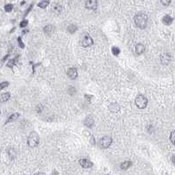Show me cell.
I'll return each instance as SVG.
<instances>
[{"label": "cell", "instance_id": "obj_22", "mask_svg": "<svg viewBox=\"0 0 175 175\" xmlns=\"http://www.w3.org/2000/svg\"><path fill=\"white\" fill-rule=\"evenodd\" d=\"M170 140L171 143L175 146V130L172 132L170 134Z\"/></svg>", "mask_w": 175, "mask_h": 175}, {"label": "cell", "instance_id": "obj_7", "mask_svg": "<svg viewBox=\"0 0 175 175\" xmlns=\"http://www.w3.org/2000/svg\"><path fill=\"white\" fill-rule=\"evenodd\" d=\"M67 75L72 80L76 79L77 78L78 74L77 72V70L76 68L71 67L67 71Z\"/></svg>", "mask_w": 175, "mask_h": 175}, {"label": "cell", "instance_id": "obj_16", "mask_svg": "<svg viewBox=\"0 0 175 175\" xmlns=\"http://www.w3.org/2000/svg\"><path fill=\"white\" fill-rule=\"evenodd\" d=\"M19 113H17L11 115L10 117L8 118V120L7 121V122H5V123L13 121L14 120H16V119H17L19 118Z\"/></svg>", "mask_w": 175, "mask_h": 175}, {"label": "cell", "instance_id": "obj_8", "mask_svg": "<svg viewBox=\"0 0 175 175\" xmlns=\"http://www.w3.org/2000/svg\"><path fill=\"white\" fill-rule=\"evenodd\" d=\"M79 162L80 165L84 168H90L93 167V163L90 161V160L86 159H80Z\"/></svg>", "mask_w": 175, "mask_h": 175}, {"label": "cell", "instance_id": "obj_24", "mask_svg": "<svg viewBox=\"0 0 175 175\" xmlns=\"http://www.w3.org/2000/svg\"><path fill=\"white\" fill-rule=\"evenodd\" d=\"M17 41H18V43H19V48H21V49H24V47H25V45H24V43H23V41H22V40L21 37H18V38H17Z\"/></svg>", "mask_w": 175, "mask_h": 175}, {"label": "cell", "instance_id": "obj_13", "mask_svg": "<svg viewBox=\"0 0 175 175\" xmlns=\"http://www.w3.org/2000/svg\"><path fill=\"white\" fill-rule=\"evenodd\" d=\"M132 165V162L130 161H125L121 163L120 168L122 170H127L129 168H130Z\"/></svg>", "mask_w": 175, "mask_h": 175}, {"label": "cell", "instance_id": "obj_33", "mask_svg": "<svg viewBox=\"0 0 175 175\" xmlns=\"http://www.w3.org/2000/svg\"><path fill=\"white\" fill-rule=\"evenodd\" d=\"M22 3H21V4L22 5V4H25V1H23V2H22Z\"/></svg>", "mask_w": 175, "mask_h": 175}, {"label": "cell", "instance_id": "obj_21", "mask_svg": "<svg viewBox=\"0 0 175 175\" xmlns=\"http://www.w3.org/2000/svg\"><path fill=\"white\" fill-rule=\"evenodd\" d=\"M4 9L5 11L9 13V12H10L13 10V5L12 4H10V3L4 5Z\"/></svg>", "mask_w": 175, "mask_h": 175}, {"label": "cell", "instance_id": "obj_1", "mask_svg": "<svg viewBox=\"0 0 175 175\" xmlns=\"http://www.w3.org/2000/svg\"><path fill=\"white\" fill-rule=\"evenodd\" d=\"M148 19V18L147 15L142 12H140L136 14L134 17L135 24L137 27L142 29H144L147 27Z\"/></svg>", "mask_w": 175, "mask_h": 175}, {"label": "cell", "instance_id": "obj_10", "mask_svg": "<svg viewBox=\"0 0 175 175\" xmlns=\"http://www.w3.org/2000/svg\"><path fill=\"white\" fill-rule=\"evenodd\" d=\"M144 51H145V47L142 44L138 43V44H136L135 46V52L136 54L141 55L143 53Z\"/></svg>", "mask_w": 175, "mask_h": 175}, {"label": "cell", "instance_id": "obj_25", "mask_svg": "<svg viewBox=\"0 0 175 175\" xmlns=\"http://www.w3.org/2000/svg\"><path fill=\"white\" fill-rule=\"evenodd\" d=\"M33 7H34V4H30V5L29 7V8H28L26 11H25V13H24V17H26L28 15V13H29L30 11L32 10Z\"/></svg>", "mask_w": 175, "mask_h": 175}, {"label": "cell", "instance_id": "obj_2", "mask_svg": "<svg viewBox=\"0 0 175 175\" xmlns=\"http://www.w3.org/2000/svg\"><path fill=\"white\" fill-rule=\"evenodd\" d=\"M40 143V136L35 132H32L30 134L28 138V144L30 147L34 148L37 147Z\"/></svg>", "mask_w": 175, "mask_h": 175}, {"label": "cell", "instance_id": "obj_26", "mask_svg": "<svg viewBox=\"0 0 175 175\" xmlns=\"http://www.w3.org/2000/svg\"><path fill=\"white\" fill-rule=\"evenodd\" d=\"M9 85V83L8 82H4L1 84V90L4 89V88L8 87V85Z\"/></svg>", "mask_w": 175, "mask_h": 175}, {"label": "cell", "instance_id": "obj_11", "mask_svg": "<svg viewBox=\"0 0 175 175\" xmlns=\"http://www.w3.org/2000/svg\"><path fill=\"white\" fill-rule=\"evenodd\" d=\"M173 20H174V19L171 16L167 15L163 17L162 21H163V24H165V25H169L173 23Z\"/></svg>", "mask_w": 175, "mask_h": 175}, {"label": "cell", "instance_id": "obj_23", "mask_svg": "<svg viewBox=\"0 0 175 175\" xmlns=\"http://www.w3.org/2000/svg\"><path fill=\"white\" fill-rule=\"evenodd\" d=\"M29 23V21L27 20V19H24L23 21L20 23V24H19V26L21 28H25V27H27L28 25V24Z\"/></svg>", "mask_w": 175, "mask_h": 175}, {"label": "cell", "instance_id": "obj_27", "mask_svg": "<svg viewBox=\"0 0 175 175\" xmlns=\"http://www.w3.org/2000/svg\"><path fill=\"white\" fill-rule=\"evenodd\" d=\"M161 2H162V4L163 5L167 6V5H169L170 4V2H171V1H161Z\"/></svg>", "mask_w": 175, "mask_h": 175}, {"label": "cell", "instance_id": "obj_4", "mask_svg": "<svg viewBox=\"0 0 175 175\" xmlns=\"http://www.w3.org/2000/svg\"><path fill=\"white\" fill-rule=\"evenodd\" d=\"M93 44H94V42H93V39L90 35L88 34V33L85 34L80 42L81 45L85 48L90 46L91 45H93Z\"/></svg>", "mask_w": 175, "mask_h": 175}, {"label": "cell", "instance_id": "obj_14", "mask_svg": "<svg viewBox=\"0 0 175 175\" xmlns=\"http://www.w3.org/2000/svg\"><path fill=\"white\" fill-rule=\"evenodd\" d=\"M49 4H50V1H49L45 0V1H42L38 3V4H37V6L38 7H40V8L44 9V8H46Z\"/></svg>", "mask_w": 175, "mask_h": 175}, {"label": "cell", "instance_id": "obj_12", "mask_svg": "<svg viewBox=\"0 0 175 175\" xmlns=\"http://www.w3.org/2000/svg\"><path fill=\"white\" fill-rule=\"evenodd\" d=\"M10 98V94L9 92H5L1 95V102H4L8 101Z\"/></svg>", "mask_w": 175, "mask_h": 175}, {"label": "cell", "instance_id": "obj_3", "mask_svg": "<svg viewBox=\"0 0 175 175\" xmlns=\"http://www.w3.org/2000/svg\"><path fill=\"white\" fill-rule=\"evenodd\" d=\"M135 102L138 108L144 109L147 106L148 100L142 94H139L136 96Z\"/></svg>", "mask_w": 175, "mask_h": 175}, {"label": "cell", "instance_id": "obj_32", "mask_svg": "<svg viewBox=\"0 0 175 175\" xmlns=\"http://www.w3.org/2000/svg\"><path fill=\"white\" fill-rule=\"evenodd\" d=\"M28 32H29V30H28L24 29V30H23L22 33H23V34H26V33Z\"/></svg>", "mask_w": 175, "mask_h": 175}, {"label": "cell", "instance_id": "obj_28", "mask_svg": "<svg viewBox=\"0 0 175 175\" xmlns=\"http://www.w3.org/2000/svg\"><path fill=\"white\" fill-rule=\"evenodd\" d=\"M10 56V55L9 54H8V55H5L2 59V60H1V61L2 62V63H4L6 61H7V59H8V57Z\"/></svg>", "mask_w": 175, "mask_h": 175}, {"label": "cell", "instance_id": "obj_19", "mask_svg": "<svg viewBox=\"0 0 175 175\" xmlns=\"http://www.w3.org/2000/svg\"><path fill=\"white\" fill-rule=\"evenodd\" d=\"M52 30H53L52 25H46V27L44 28L43 31H44V32L45 34H50L52 31Z\"/></svg>", "mask_w": 175, "mask_h": 175}, {"label": "cell", "instance_id": "obj_30", "mask_svg": "<svg viewBox=\"0 0 175 175\" xmlns=\"http://www.w3.org/2000/svg\"><path fill=\"white\" fill-rule=\"evenodd\" d=\"M59 174V173L56 171V170H55L53 172H52V173L51 174V175H58Z\"/></svg>", "mask_w": 175, "mask_h": 175}, {"label": "cell", "instance_id": "obj_15", "mask_svg": "<svg viewBox=\"0 0 175 175\" xmlns=\"http://www.w3.org/2000/svg\"><path fill=\"white\" fill-rule=\"evenodd\" d=\"M52 11L55 13H59L62 11V7L59 4H55L52 6Z\"/></svg>", "mask_w": 175, "mask_h": 175}, {"label": "cell", "instance_id": "obj_18", "mask_svg": "<svg viewBox=\"0 0 175 175\" xmlns=\"http://www.w3.org/2000/svg\"><path fill=\"white\" fill-rule=\"evenodd\" d=\"M17 61V58L11 59L8 61V63L7 64V67H8L9 68H13L15 65H16Z\"/></svg>", "mask_w": 175, "mask_h": 175}, {"label": "cell", "instance_id": "obj_5", "mask_svg": "<svg viewBox=\"0 0 175 175\" xmlns=\"http://www.w3.org/2000/svg\"><path fill=\"white\" fill-rule=\"evenodd\" d=\"M112 138L108 136H105L100 140V145L103 148H107L111 145Z\"/></svg>", "mask_w": 175, "mask_h": 175}, {"label": "cell", "instance_id": "obj_9", "mask_svg": "<svg viewBox=\"0 0 175 175\" xmlns=\"http://www.w3.org/2000/svg\"><path fill=\"white\" fill-rule=\"evenodd\" d=\"M84 124L88 127H92V126H93V125L94 124V120L92 117L88 116V117H86V119L85 120Z\"/></svg>", "mask_w": 175, "mask_h": 175}, {"label": "cell", "instance_id": "obj_17", "mask_svg": "<svg viewBox=\"0 0 175 175\" xmlns=\"http://www.w3.org/2000/svg\"><path fill=\"white\" fill-rule=\"evenodd\" d=\"M77 30V27L74 24H70L67 28V30L71 34H73Z\"/></svg>", "mask_w": 175, "mask_h": 175}, {"label": "cell", "instance_id": "obj_31", "mask_svg": "<svg viewBox=\"0 0 175 175\" xmlns=\"http://www.w3.org/2000/svg\"><path fill=\"white\" fill-rule=\"evenodd\" d=\"M34 175H46L44 173H41V172H38V173H36Z\"/></svg>", "mask_w": 175, "mask_h": 175}, {"label": "cell", "instance_id": "obj_6", "mask_svg": "<svg viewBox=\"0 0 175 175\" xmlns=\"http://www.w3.org/2000/svg\"><path fill=\"white\" fill-rule=\"evenodd\" d=\"M98 2L96 0L86 1L85 2V7L88 9L96 10L97 8Z\"/></svg>", "mask_w": 175, "mask_h": 175}, {"label": "cell", "instance_id": "obj_29", "mask_svg": "<svg viewBox=\"0 0 175 175\" xmlns=\"http://www.w3.org/2000/svg\"><path fill=\"white\" fill-rule=\"evenodd\" d=\"M171 160H172V162H173V164L175 165V155H173Z\"/></svg>", "mask_w": 175, "mask_h": 175}, {"label": "cell", "instance_id": "obj_20", "mask_svg": "<svg viewBox=\"0 0 175 175\" xmlns=\"http://www.w3.org/2000/svg\"><path fill=\"white\" fill-rule=\"evenodd\" d=\"M111 52L114 56H117L120 53V50L119 48L117 46H113L111 48Z\"/></svg>", "mask_w": 175, "mask_h": 175}]
</instances>
